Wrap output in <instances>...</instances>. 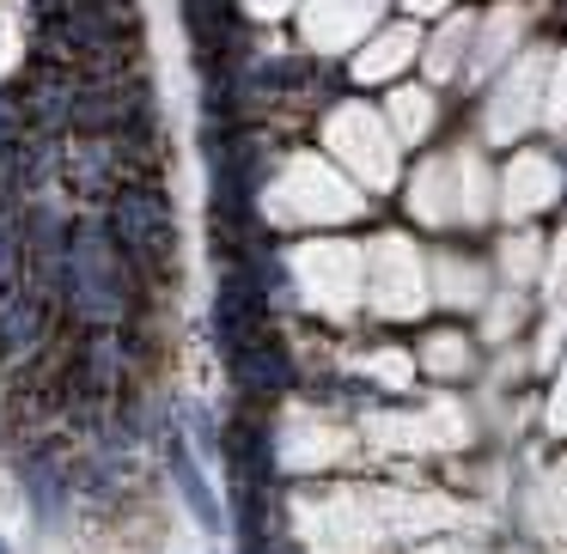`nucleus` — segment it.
<instances>
[{"instance_id": "obj_1", "label": "nucleus", "mask_w": 567, "mask_h": 554, "mask_svg": "<svg viewBox=\"0 0 567 554\" xmlns=\"http://www.w3.org/2000/svg\"><path fill=\"white\" fill-rule=\"evenodd\" d=\"M172 481H177V493L189 500V512H196V524H202V530H226L220 500H214V488L202 481V463L184 451V445H172Z\"/></svg>"}]
</instances>
